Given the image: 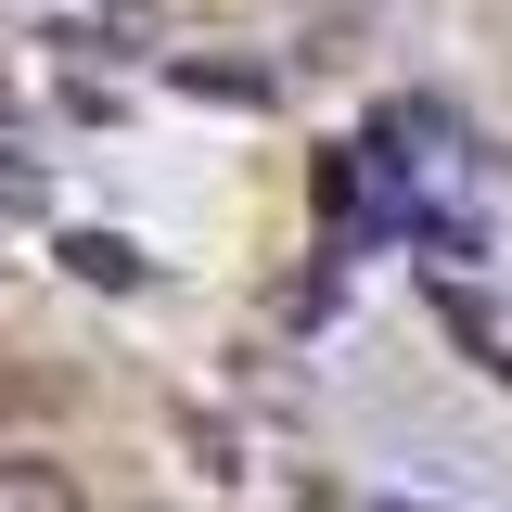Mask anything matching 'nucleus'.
Returning a JSON list of instances; mask_svg holds the SVG:
<instances>
[{"label": "nucleus", "mask_w": 512, "mask_h": 512, "mask_svg": "<svg viewBox=\"0 0 512 512\" xmlns=\"http://www.w3.org/2000/svg\"><path fill=\"white\" fill-rule=\"evenodd\" d=\"M0 512H77V487H64L52 461H26V448H0Z\"/></svg>", "instance_id": "1"}]
</instances>
